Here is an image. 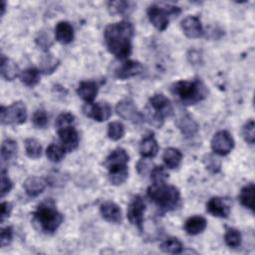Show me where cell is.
Listing matches in <instances>:
<instances>
[{
	"mask_svg": "<svg viewBox=\"0 0 255 255\" xmlns=\"http://www.w3.org/2000/svg\"><path fill=\"white\" fill-rule=\"evenodd\" d=\"M160 249L164 253L179 254L183 251V244L175 237H169L160 244Z\"/></svg>",
	"mask_w": 255,
	"mask_h": 255,
	"instance_id": "f546056e",
	"label": "cell"
},
{
	"mask_svg": "<svg viewBox=\"0 0 255 255\" xmlns=\"http://www.w3.org/2000/svg\"><path fill=\"white\" fill-rule=\"evenodd\" d=\"M142 72H143V66L141 65V63H139L137 61L128 60L116 69L115 76L118 79L126 80V79H129L131 77L137 76V75L141 74Z\"/></svg>",
	"mask_w": 255,
	"mask_h": 255,
	"instance_id": "9a60e30c",
	"label": "cell"
},
{
	"mask_svg": "<svg viewBox=\"0 0 255 255\" xmlns=\"http://www.w3.org/2000/svg\"><path fill=\"white\" fill-rule=\"evenodd\" d=\"M125 134V127L120 122H112L108 126V135L112 140H119Z\"/></svg>",
	"mask_w": 255,
	"mask_h": 255,
	"instance_id": "e575fe53",
	"label": "cell"
},
{
	"mask_svg": "<svg viewBox=\"0 0 255 255\" xmlns=\"http://www.w3.org/2000/svg\"><path fill=\"white\" fill-rule=\"evenodd\" d=\"M133 35V25L127 20L109 24L104 32L105 43L109 52L120 60L127 59L131 53Z\"/></svg>",
	"mask_w": 255,
	"mask_h": 255,
	"instance_id": "6da1fadb",
	"label": "cell"
},
{
	"mask_svg": "<svg viewBox=\"0 0 255 255\" xmlns=\"http://www.w3.org/2000/svg\"><path fill=\"white\" fill-rule=\"evenodd\" d=\"M2 6H1V16L4 15V12H5V6H6V3L4 1H2Z\"/></svg>",
	"mask_w": 255,
	"mask_h": 255,
	"instance_id": "7dc6e473",
	"label": "cell"
},
{
	"mask_svg": "<svg viewBox=\"0 0 255 255\" xmlns=\"http://www.w3.org/2000/svg\"><path fill=\"white\" fill-rule=\"evenodd\" d=\"M207 221L204 217L196 215V216H191L189 217L185 223H184V230L186 231L187 234L189 235H197L201 232L204 231L206 228Z\"/></svg>",
	"mask_w": 255,
	"mask_h": 255,
	"instance_id": "603a6c76",
	"label": "cell"
},
{
	"mask_svg": "<svg viewBox=\"0 0 255 255\" xmlns=\"http://www.w3.org/2000/svg\"><path fill=\"white\" fill-rule=\"evenodd\" d=\"M66 150L62 145H58L56 143H51L46 149V155L50 161L59 162L65 156Z\"/></svg>",
	"mask_w": 255,
	"mask_h": 255,
	"instance_id": "d6a6232c",
	"label": "cell"
},
{
	"mask_svg": "<svg viewBox=\"0 0 255 255\" xmlns=\"http://www.w3.org/2000/svg\"><path fill=\"white\" fill-rule=\"evenodd\" d=\"M2 125H21L27 120V108L23 102H15L9 107H1Z\"/></svg>",
	"mask_w": 255,
	"mask_h": 255,
	"instance_id": "52a82bcc",
	"label": "cell"
},
{
	"mask_svg": "<svg viewBox=\"0 0 255 255\" xmlns=\"http://www.w3.org/2000/svg\"><path fill=\"white\" fill-rule=\"evenodd\" d=\"M59 138L62 146L67 152L74 151L79 145V133L75 128V126H69L61 128H57Z\"/></svg>",
	"mask_w": 255,
	"mask_h": 255,
	"instance_id": "4fadbf2b",
	"label": "cell"
},
{
	"mask_svg": "<svg viewBox=\"0 0 255 255\" xmlns=\"http://www.w3.org/2000/svg\"><path fill=\"white\" fill-rule=\"evenodd\" d=\"M184 35L188 38H200L203 36L204 31L201 21L196 16H187L180 23Z\"/></svg>",
	"mask_w": 255,
	"mask_h": 255,
	"instance_id": "5bb4252c",
	"label": "cell"
},
{
	"mask_svg": "<svg viewBox=\"0 0 255 255\" xmlns=\"http://www.w3.org/2000/svg\"><path fill=\"white\" fill-rule=\"evenodd\" d=\"M77 93L86 103H93L98 94V85L93 81H83L80 83Z\"/></svg>",
	"mask_w": 255,
	"mask_h": 255,
	"instance_id": "44dd1931",
	"label": "cell"
},
{
	"mask_svg": "<svg viewBox=\"0 0 255 255\" xmlns=\"http://www.w3.org/2000/svg\"><path fill=\"white\" fill-rule=\"evenodd\" d=\"M151 169V164L145 157H142L140 160H138L136 164V170L140 175H145L147 172H150Z\"/></svg>",
	"mask_w": 255,
	"mask_h": 255,
	"instance_id": "f6af8a7d",
	"label": "cell"
},
{
	"mask_svg": "<svg viewBox=\"0 0 255 255\" xmlns=\"http://www.w3.org/2000/svg\"><path fill=\"white\" fill-rule=\"evenodd\" d=\"M167 177H168V173L165 170V168L163 166H161V165L154 166L150 170V179L152 180L153 184L165 182Z\"/></svg>",
	"mask_w": 255,
	"mask_h": 255,
	"instance_id": "8d00e7d4",
	"label": "cell"
},
{
	"mask_svg": "<svg viewBox=\"0 0 255 255\" xmlns=\"http://www.w3.org/2000/svg\"><path fill=\"white\" fill-rule=\"evenodd\" d=\"M49 122L48 115L44 110H37L32 116V123L37 128H44Z\"/></svg>",
	"mask_w": 255,
	"mask_h": 255,
	"instance_id": "ab89813d",
	"label": "cell"
},
{
	"mask_svg": "<svg viewBox=\"0 0 255 255\" xmlns=\"http://www.w3.org/2000/svg\"><path fill=\"white\" fill-rule=\"evenodd\" d=\"M176 126L185 136H193L198 131V124L186 113L181 114L176 120Z\"/></svg>",
	"mask_w": 255,
	"mask_h": 255,
	"instance_id": "ac0fdd59",
	"label": "cell"
},
{
	"mask_svg": "<svg viewBox=\"0 0 255 255\" xmlns=\"http://www.w3.org/2000/svg\"><path fill=\"white\" fill-rule=\"evenodd\" d=\"M158 144L152 134L144 136L139 144V153L142 157L151 158L157 154Z\"/></svg>",
	"mask_w": 255,
	"mask_h": 255,
	"instance_id": "7402d4cb",
	"label": "cell"
},
{
	"mask_svg": "<svg viewBox=\"0 0 255 255\" xmlns=\"http://www.w3.org/2000/svg\"><path fill=\"white\" fill-rule=\"evenodd\" d=\"M128 152L122 147H117L107 156V158L104 161V166L110 172V171L128 168Z\"/></svg>",
	"mask_w": 255,
	"mask_h": 255,
	"instance_id": "7c38bea8",
	"label": "cell"
},
{
	"mask_svg": "<svg viewBox=\"0 0 255 255\" xmlns=\"http://www.w3.org/2000/svg\"><path fill=\"white\" fill-rule=\"evenodd\" d=\"M234 147V139L227 130L217 131L211 139V148L218 155L228 154Z\"/></svg>",
	"mask_w": 255,
	"mask_h": 255,
	"instance_id": "8fae6325",
	"label": "cell"
},
{
	"mask_svg": "<svg viewBox=\"0 0 255 255\" xmlns=\"http://www.w3.org/2000/svg\"><path fill=\"white\" fill-rule=\"evenodd\" d=\"M35 42L38 45V47H40L45 52H47L49 50V48L53 45V40H52V37H51L49 31L39 32V34L37 35V37L35 39Z\"/></svg>",
	"mask_w": 255,
	"mask_h": 255,
	"instance_id": "d590c367",
	"label": "cell"
},
{
	"mask_svg": "<svg viewBox=\"0 0 255 255\" xmlns=\"http://www.w3.org/2000/svg\"><path fill=\"white\" fill-rule=\"evenodd\" d=\"M162 159L164 161V164L168 168L174 169L180 165V162L182 159V153L180 152L179 149L175 147H168L164 150L162 154Z\"/></svg>",
	"mask_w": 255,
	"mask_h": 255,
	"instance_id": "d4e9b609",
	"label": "cell"
},
{
	"mask_svg": "<svg viewBox=\"0 0 255 255\" xmlns=\"http://www.w3.org/2000/svg\"><path fill=\"white\" fill-rule=\"evenodd\" d=\"M180 13V8L172 5L160 6L152 4L147 8V16L150 23L158 30L164 31L169 23V15L177 16Z\"/></svg>",
	"mask_w": 255,
	"mask_h": 255,
	"instance_id": "8992f818",
	"label": "cell"
},
{
	"mask_svg": "<svg viewBox=\"0 0 255 255\" xmlns=\"http://www.w3.org/2000/svg\"><path fill=\"white\" fill-rule=\"evenodd\" d=\"M13 239V229L10 226H7L5 228H2L1 234H0V244L1 247L8 246Z\"/></svg>",
	"mask_w": 255,
	"mask_h": 255,
	"instance_id": "ee69618b",
	"label": "cell"
},
{
	"mask_svg": "<svg viewBox=\"0 0 255 255\" xmlns=\"http://www.w3.org/2000/svg\"><path fill=\"white\" fill-rule=\"evenodd\" d=\"M55 38L61 44H69L74 39L73 26L67 21H60L55 27Z\"/></svg>",
	"mask_w": 255,
	"mask_h": 255,
	"instance_id": "ffe728a7",
	"label": "cell"
},
{
	"mask_svg": "<svg viewBox=\"0 0 255 255\" xmlns=\"http://www.w3.org/2000/svg\"><path fill=\"white\" fill-rule=\"evenodd\" d=\"M116 112L122 119L133 124H140L144 120V116L137 110L130 100H123L119 102L116 106Z\"/></svg>",
	"mask_w": 255,
	"mask_h": 255,
	"instance_id": "30bf717a",
	"label": "cell"
},
{
	"mask_svg": "<svg viewBox=\"0 0 255 255\" xmlns=\"http://www.w3.org/2000/svg\"><path fill=\"white\" fill-rule=\"evenodd\" d=\"M26 154L33 159L39 158L42 155V145L41 143L33 137H28L24 141Z\"/></svg>",
	"mask_w": 255,
	"mask_h": 255,
	"instance_id": "4dcf8cb0",
	"label": "cell"
},
{
	"mask_svg": "<svg viewBox=\"0 0 255 255\" xmlns=\"http://www.w3.org/2000/svg\"><path fill=\"white\" fill-rule=\"evenodd\" d=\"M135 7V4L130 1H111L109 2V10L112 14L118 15H128Z\"/></svg>",
	"mask_w": 255,
	"mask_h": 255,
	"instance_id": "4316f807",
	"label": "cell"
},
{
	"mask_svg": "<svg viewBox=\"0 0 255 255\" xmlns=\"http://www.w3.org/2000/svg\"><path fill=\"white\" fill-rule=\"evenodd\" d=\"M11 211H12V204L10 202L3 201L1 203V222H4V220L10 216Z\"/></svg>",
	"mask_w": 255,
	"mask_h": 255,
	"instance_id": "bcb514c9",
	"label": "cell"
},
{
	"mask_svg": "<svg viewBox=\"0 0 255 255\" xmlns=\"http://www.w3.org/2000/svg\"><path fill=\"white\" fill-rule=\"evenodd\" d=\"M242 135L244 140L249 143L253 144L255 141V124L253 120H249L242 128Z\"/></svg>",
	"mask_w": 255,
	"mask_h": 255,
	"instance_id": "f35d334b",
	"label": "cell"
},
{
	"mask_svg": "<svg viewBox=\"0 0 255 255\" xmlns=\"http://www.w3.org/2000/svg\"><path fill=\"white\" fill-rule=\"evenodd\" d=\"M128 175V168L111 171V172H109V180L111 181L112 184L120 185L127 180Z\"/></svg>",
	"mask_w": 255,
	"mask_h": 255,
	"instance_id": "60d3db41",
	"label": "cell"
},
{
	"mask_svg": "<svg viewBox=\"0 0 255 255\" xmlns=\"http://www.w3.org/2000/svg\"><path fill=\"white\" fill-rule=\"evenodd\" d=\"M241 233L235 228H227L224 234V241L227 246L236 248L241 244Z\"/></svg>",
	"mask_w": 255,
	"mask_h": 255,
	"instance_id": "836d02e7",
	"label": "cell"
},
{
	"mask_svg": "<svg viewBox=\"0 0 255 255\" xmlns=\"http://www.w3.org/2000/svg\"><path fill=\"white\" fill-rule=\"evenodd\" d=\"M100 212L102 217L111 223L122 222V210L118 204L113 201H106L101 204Z\"/></svg>",
	"mask_w": 255,
	"mask_h": 255,
	"instance_id": "e0dca14e",
	"label": "cell"
},
{
	"mask_svg": "<svg viewBox=\"0 0 255 255\" xmlns=\"http://www.w3.org/2000/svg\"><path fill=\"white\" fill-rule=\"evenodd\" d=\"M145 112L147 122L156 128H160L164 119L172 114L173 108L170 101L163 94L156 93L149 98Z\"/></svg>",
	"mask_w": 255,
	"mask_h": 255,
	"instance_id": "5b68a950",
	"label": "cell"
},
{
	"mask_svg": "<svg viewBox=\"0 0 255 255\" xmlns=\"http://www.w3.org/2000/svg\"><path fill=\"white\" fill-rule=\"evenodd\" d=\"M206 209L210 214L216 217L226 218L230 214L229 203L225 199L218 196L212 197L208 200L206 204Z\"/></svg>",
	"mask_w": 255,
	"mask_h": 255,
	"instance_id": "2e32d148",
	"label": "cell"
},
{
	"mask_svg": "<svg viewBox=\"0 0 255 255\" xmlns=\"http://www.w3.org/2000/svg\"><path fill=\"white\" fill-rule=\"evenodd\" d=\"M69 126H75V117L71 113H62L58 116L55 122L56 128H61Z\"/></svg>",
	"mask_w": 255,
	"mask_h": 255,
	"instance_id": "b9f144b4",
	"label": "cell"
},
{
	"mask_svg": "<svg viewBox=\"0 0 255 255\" xmlns=\"http://www.w3.org/2000/svg\"><path fill=\"white\" fill-rule=\"evenodd\" d=\"M171 92L185 106L195 105L207 96V89L200 79L178 81L171 86Z\"/></svg>",
	"mask_w": 255,
	"mask_h": 255,
	"instance_id": "277c9868",
	"label": "cell"
},
{
	"mask_svg": "<svg viewBox=\"0 0 255 255\" xmlns=\"http://www.w3.org/2000/svg\"><path fill=\"white\" fill-rule=\"evenodd\" d=\"M21 82L27 87H34L40 81V72L35 68H28L20 74Z\"/></svg>",
	"mask_w": 255,
	"mask_h": 255,
	"instance_id": "1f68e13d",
	"label": "cell"
},
{
	"mask_svg": "<svg viewBox=\"0 0 255 255\" xmlns=\"http://www.w3.org/2000/svg\"><path fill=\"white\" fill-rule=\"evenodd\" d=\"M203 163L210 172L217 173L221 169V161L219 158L214 156L213 154H206L203 157Z\"/></svg>",
	"mask_w": 255,
	"mask_h": 255,
	"instance_id": "74e56055",
	"label": "cell"
},
{
	"mask_svg": "<svg viewBox=\"0 0 255 255\" xmlns=\"http://www.w3.org/2000/svg\"><path fill=\"white\" fill-rule=\"evenodd\" d=\"M63 220L62 213L56 208L52 199H47L40 203L33 212V222L46 234H53Z\"/></svg>",
	"mask_w": 255,
	"mask_h": 255,
	"instance_id": "3957f363",
	"label": "cell"
},
{
	"mask_svg": "<svg viewBox=\"0 0 255 255\" xmlns=\"http://www.w3.org/2000/svg\"><path fill=\"white\" fill-rule=\"evenodd\" d=\"M147 196L161 212L177 209L181 203L180 192L177 187L165 182L151 184L147 188Z\"/></svg>",
	"mask_w": 255,
	"mask_h": 255,
	"instance_id": "7a4b0ae2",
	"label": "cell"
},
{
	"mask_svg": "<svg viewBox=\"0 0 255 255\" xmlns=\"http://www.w3.org/2000/svg\"><path fill=\"white\" fill-rule=\"evenodd\" d=\"M83 114L97 122H104L112 116V107L107 102L87 103L83 107Z\"/></svg>",
	"mask_w": 255,
	"mask_h": 255,
	"instance_id": "9c48e42d",
	"label": "cell"
},
{
	"mask_svg": "<svg viewBox=\"0 0 255 255\" xmlns=\"http://www.w3.org/2000/svg\"><path fill=\"white\" fill-rule=\"evenodd\" d=\"M23 186L29 196L35 197L45 190L47 187V181L43 177L31 176L25 180Z\"/></svg>",
	"mask_w": 255,
	"mask_h": 255,
	"instance_id": "d6986e66",
	"label": "cell"
},
{
	"mask_svg": "<svg viewBox=\"0 0 255 255\" xmlns=\"http://www.w3.org/2000/svg\"><path fill=\"white\" fill-rule=\"evenodd\" d=\"M1 75L6 81H13L19 76V68L17 64L6 58L4 55L1 56Z\"/></svg>",
	"mask_w": 255,
	"mask_h": 255,
	"instance_id": "cb8c5ba5",
	"label": "cell"
},
{
	"mask_svg": "<svg viewBox=\"0 0 255 255\" xmlns=\"http://www.w3.org/2000/svg\"><path fill=\"white\" fill-rule=\"evenodd\" d=\"M17 153V143L12 138H6L1 144V161L2 163L10 161Z\"/></svg>",
	"mask_w": 255,
	"mask_h": 255,
	"instance_id": "83f0119b",
	"label": "cell"
},
{
	"mask_svg": "<svg viewBox=\"0 0 255 255\" xmlns=\"http://www.w3.org/2000/svg\"><path fill=\"white\" fill-rule=\"evenodd\" d=\"M254 191L255 186L253 183H248L242 187L240 194H239V201L242 206L245 208L250 209L251 211L254 210Z\"/></svg>",
	"mask_w": 255,
	"mask_h": 255,
	"instance_id": "484cf974",
	"label": "cell"
},
{
	"mask_svg": "<svg viewBox=\"0 0 255 255\" xmlns=\"http://www.w3.org/2000/svg\"><path fill=\"white\" fill-rule=\"evenodd\" d=\"M13 187V183L10 180L9 176L7 175V172L5 169H2L1 171V197H4L7 193L10 192V190Z\"/></svg>",
	"mask_w": 255,
	"mask_h": 255,
	"instance_id": "7bdbcfd3",
	"label": "cell"
},
{
	"mask_svg": "<svg viewBox=\"0 0 255 255\" xmlns=\"http://www.w3.org/2000/svg\"><path fill=\"white\" fill-rule=\"evenodd\" d=\"M145 211V203L140 195H135L129 202L128 207V219L138 230L143 227V214Z\"/></svg>",
	"mask_w": 255,
	"mask_h": 255,
	"instance_id": "ba28073f",
	"label": "cell"
},
{
	"mask_svg": "<svg viewBox=\"0 0 255 255\" xmlns=\"http://www.w3.org/2000/svg\"><path fill=\"white\" fill-rule=\"evenodd\" d=\"M59 65V59L54 57V55L47 53L42 57L40 61V71L45 75H50L57 70Z\"/></svg>",
	"mask_w": 255,
	"mask_h": 255,
	"instance_id": "f1b7e54d",
	"label": "cell"
}]
</instances>
